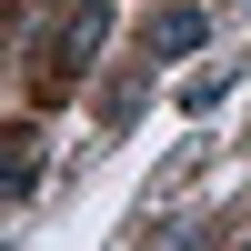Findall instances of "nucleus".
Wrapping results in <instances>:
<instances>
[{
	"label": "nucleus",
	"instance_id": "1",
	"mask_svg": "<svg viewBox=\"0 0 251 251\" xmlns=\"http://www.w3.org/2000/svg\"><path fill=\"white\" fill-rule=\"evenodd\" d=\"M151 50H201V10H161L151 20Z\"/></svg>",
	"mask_w": 251,
	"mask_h": 251
}]
</instances>
